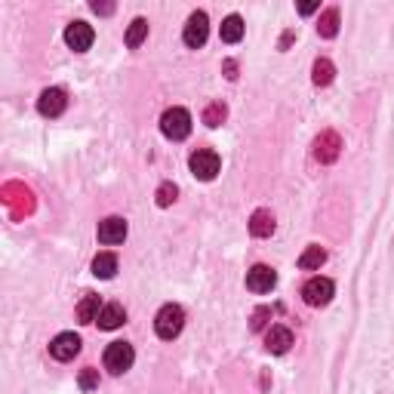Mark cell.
Segmentation results:
<instances>
[{
	"instance_id": "cell-20",
	"label": "cell",
	"mask_w": 394,
	"mask_h": 394,
	"mask_svg": "<svg viewBox=\"0 0 394 394\" xmlns=\"http://www.w3.org/2000/svg\"><path fill=\"white\" fill-rule=\"evenodd\" d=\"M318 34H321V37H336V34H339V10H336V6H330V10L321 13Z\"/></svg>"
},
{
	"instance_id": "cell-15",
	"label": "cell",
	"mask_w": 394,
	"mask_h": 394,
	"mask_svg": "<svg viewBox=\"0 0 394 394\" xmlns=\"http://www.w3.org/2000/svg\"><path fill=\"white\" fill-rule=\"evenodd\" d=\"M102 308H105V305H99V296H96V293H87V296L80 299V305H77V321H80V323L99 321Z\"/></svg>"
},
{
	"instance_id": "cell-29",
	"label": "cell",
	"mask_w": 394,
	"mask_h": 394,
	"mask_svg": "<svg viewBox=\"0 0 394 394\" xmlns=\"http://www.w3.org/2000/svg\"><path fill=\"white\" fill-rule=\"evenodd\" d=\"M314 10H318V3H299V13H302V15L314 13Z\"/></svg>"
},
{
	"instance_id": "cell-2",
	"label": "cell",
	"mask_w": 394,
	"mask_h": 394,
	"mask_svg": "<svg viewBox=\"0 0 394 394\" xmlns=\"http://www.w3.org/2000/svg\"><path fill=\"white\" fill-rule=\"evenodd\" d=\"M160 129H164L167 139L182 142V139H188V133H191V114L185 111V108H167L164 118H160Z\"/></svg>"
},
{
	"instance_id": "cell-12",
	"label": "cell",
	"mask_w": 394,
	"mask_h": 394,
	"mask_svg": "<svg viewBox=\"0 0 394 394\" xmlns=\"http://www.w3.org/2000/svg\"><path fill=\"white\" fill-rule=\"evenodd\" d=\"M99 241L114 246V244H123L127 241V219L120 216H108V219L99 222Z\"/></svg>"
},
{
	"instance_id": "cell-21",
	"label": "cell",
	"mask_w": 394,
	"mask_h": 394,
	"mask_svg": "<svg viewBox=\"0 0 394 394\" xmlns=\"http://www.w3.org/2000/svg\"><path fill=\"white\" fill-rule=\"evenodd\" d=\"M323 262H327V250H321V246H308L302 256H299V268H302V272H314V268H321Z\"/></svg>"
},
{
	"instance_id": "cell-13",
	"label": "cell",
	"mask_w": 394,
	"mask_h": 394,
	"mask_svg": "<svg viewBox=\"0 0 394 394\" xmlns=\"http://www.w3.org/2000/svg\"><path fill=\"white\" fill-rule=\"evenodd\" d=\"M290 345H293V330H290V327H281V323H277V327L268 330L265 349L272 351V354H287Z\"/></svg>"
},
{
	"instance_id": "cell-27",
	"label": "cell",
	"mask_w": 394,
	"mask_h": 394,
	"mask_svg": "<svg viewBox=\"0 0 394 394\" xmlns=\"http://www.w3.org/2000/svg\"><path fill=\"white\" fill-rule=\"evenodd\" d=\"M92 13H99V15H111V13H114V3H99V0H96V3H92Z\"/></svg>"
},
{
	"instance_id": "cell-24",
	"label": "cell",
	"mask_w": 394,
	"mask_h": 394,
	"mask_svg": "<svg viewBox=\"0 0 394 394\" xmlns=\"http://www.w3.org/2000/svg\"><path fill=\"white\" fill-rule=\"evenodd\" d=\"M176 197H179V188H176L173 182H164L157 188V206H169V204H176Z\"/></svg>"
},
{
	"instance_id": "cell-23",
	"label": "cell",
	"mask_w": 394,
	"mask_h": 394,
	"mask_svg": "<svg viewBox=\"0 0 394 394\" xmlns=\"http://www.w3.org/2000/svg\"><path fill=\"white\" fill-rule=\"evenodd\" d=\"M225 118H228V108L222 102H210L204 108V123H206V127H219Z\"/></svg>"
},
{
	"instance_id": "cell-14",
	"label": "cell",
	"mask_w": 394,
	"mask_h": 394,
	"mask_svg": "<svg viewBox=\"0 0 394 394\" xmlns=\"http://www.w3.org/2000/svg\"><path fill=\"white\" fill-rule=\"evenodd\" d=\"M250 234L253 237H272L274 234V216H272V210H256L250 216Z\"/></svg>"
},
{
	"instance_id": "cell-5",
	"label": "cell",
	"mask_w": 394,
	"mask_h": 394,
	"mask_svg": "<svg viewBox=\"0 0 394 394\" xmlns=\"http://www.w3.org/2000/svg\"><path fill=\"white\" fill-rule=\"evenodd\" d=\"M206 34H210V19H206V13H204V10L191 13V15H188V25H185V34H182L185 46H191V50H200V46L206 43Z\"/></svg>"
},
{
	"instance_id": "cell-9",
	"label": "cell",
	"mask_w": 394,
	"mask_h": 394,
	"mask_svg": "<svg viewBox=\"0 0 394 394\" xmlns=\"http://www.w3.org/2000/svg\"><path fill=\"white\" fill-rule=\"evenodd\" d=\"M92 41H96V31H92V25H87V22H71V25L65 28V43L71 46L74 52L90 50Z\"/></svg>"
},
{
	"instance_id": "cell-16",
	"label": "cell",
	"mask_w": 394,
	"mask_h": 394,
	"mask_svg": "<svg viewBox=\"0 0 394 394\" xmlns=\"http://www.w3.org/2000/svg\"><path fill=\"white\" fill-rule=\"evenodd\" d=\"M114 272H118V256H114V253H99V256L92 259V274L96 277L111 281Z\"/></svg>"
},
{
	"instance_id": "cell-25",
	"label": "cell",
	"mask_w": 394,
	"mask_h": 394,
	"mask_svg": "<svg viewBox=\"0 0 394 394\" xmlns=\"http://www.w3.org/2000/svg\"><path fill=\"white\" fill-rule=\"evenodd\" d=\"M77 385H80L83 391H92V388H99V370H92V367L80 370V379H77Z\"/></svg>"
},
{
	"instance_id": "cell-1",
	"label": "cell",
	"mask_w": 394,
	"mask_h": 394,
	"mask_svg": "<svg viewBox=\"0 0 394 394\" xmlns=\"http://www.w3.org/2000/svg\"><path fill=\"white\" fill-rule=\"evenodd\" d=\"M182 327H185V311H182L179 305H173V302L160 308L157 318H154V333H157L160 339H167V342L179 336Z\"/></svg>"
},
{
	"instance_id": "cell-8",
	"label": "cell",
	"mask_w": 394,
	"mask_h": 394,
	"mask_svg": "<svg viewBox=\"0 0 394 394\" xmlns=\"http://www.w3.org/2000/svg\"><path fill=\"white\" fill-rule=\"evenodd\" d=\"M65 108H68V96H65V90H59V87L43 90L41 99H37V111H41L43 118H59Z\"/></svg>"
},
{
	"instance_id": "cell-7",
	"label": "cell",
	"mask_w": 394,
	"mask_h": 394,
	"mask_svg": "<svg viewBox=\"0 0 394 394\" xmlns=\"http://www.w3.org/2000/svg\"><path fill=\"white\" fill-rule=\"evenodd\" d=\"M339 154H342V139H339V133L327 129V133H321L314 139V160L333 164V160H339Z\"/></svg>"
},
{
	"instance_id": "cell-26",
	"label": "cell",
	"mask_w": 394,
	"mask_h": 394,
	"mask_svg": "<svg viewBox=\"0 0 394 394\" xmlns=\"http://www.w3.org/2000/svg\"><path fill=\"white\" fill-rule=\"evenodd\" d=\"M268 318H272V308H256V311H253V321H250V330L253 333H259V330H265V323H268Z\"/></svg>"
},
{
	"instance_id": "cell-17",
	"label": "cell",
	"mask_w": 394,
	"mask_h": 394,
	"mask_svg": "<svg viewBox=\"0 0 394 394\" xmlns=\"http://www.w3.org/2000/svg\"><path fill=\"white\" fill-rule=\"evenodd\" d=\"M123 321H127V311H123V305H118V302L105 305L102 314H99V327L102 330H118Z\"/></svg>"
},
{
	"instance_id": "cell-22",
	"label": "cell",
	"mask_w": 394,
	"mask_h": 394,
	"mask_svg": "<svg viewBox=\"0 0 394 394\" xmlns=\"http://www.w3.org/2000/svg\"><path fill=\"white\" fill-rule=\"evenodd\" d=\"M145 37H148V19H133V25L127 28V46L129 50H136Z\"/></svg>"
},
{
	"instance_id": "cell-4",
	"label": "cell",
	"mask_w": 394,
	"mask_h": 394,
	"mask_svg": "<svg viewBox=\"0 0 394 394\" xmlns=\"http://www.w3.org/2000/svg\"><path fill=\"white\" fill-rule=\"evenodd\" d=\"M188 164H191V173H195L197 179L210 182V179H216V173H219L222 160H219V154H216L213 148H197L195 154H191Z\"/></svg>"
},
{
	"instance_id": "cell-11",
	"label": "cell",
	"mask_w": 394,
	"mask_h": 394,
	"mask_svg": "<svg viewBox=\"0 0 394 394\" xmlns=\"http://www.w3.org/2000/svg\"><path fill=\"white\" fill-rule=\"evenodd\" d=\"M50 354L56 360H74L77 354H80V336H74V333H59L56 339L50 342Z\"/></svg>"
},
{
	"instance_id": "cell-10",
	"label": "cell",
	"mask_w": 394,
	"mask_h": 394,
	"mask_svg": "<svg viewBox=\"0 0 394 394\" xmlns=\"http://www.w3.org/2000/svg\"><path fill=\"white\" fill-rule=\"evenodd\" d=\"M274 283H277V274L272 265H253L246 272V290L253 293H272Z\"/></svg>"
},
{
	"instance_id": "cell-6",
	"label": "cell",
	"mask_w": 394,
	"mask_h": 394,
	"mask_svg": "<svg viewBox=\"0 0 394 394\" xmlns=\"http://www.w3.org/2000/svg\"><path fill=\"white\" fill-rule=\"evenodd\" d=\"M333 293H336V287H333L330 277H311V281L302 287V299L308 305L321 308V305H327L330 299H333Z\"/></svg>"
},
{
	"instance_id": "cell-19",
	"label": "cell",
	"mask_w": 394,
	"mask_h": 394,
	"mask_svg": "<svg viewBox=\"0 0 394 394\" xmlns=\"http://www.w3.org/2000/svg\"><path fill=\"white\" fill-rule=\"evenodd\" d=\"M219 34H222V41H225V43H237V41L244 37V19H241L237 13H231L228 19L222 22V31H219Z\"/></svg>"
},
{
	"instance_id": "cell-28",
	"label": "cell",
	"mask_w": 394,
	"mask_h": 394,
	"mask_svg": "<svg viewBox=\"0 0 394 394\" xmlns=\"http://www.w3.org/2000/svg\"><path fill=\"white\" fill-rule=\"evenodd\" d=\"M225 77H228V80H234V77H237V65H234V62H225Z\"/></svg>"
},
{
	"instance_id": "cell-18",
	"label": "cell",
	"mask_w": 394,
	"mask_h": 394,
	"mask_svg": "<svg viewBox=\"0 0 394 394\" xmlns=\"http://www.w3.org/2000/svg\"><path fill=\"white\" fill-rule=\"evenodd\" d=\"M333 77H336L333 62H330V59H318V62H314V68H311L314 87H330V83H333Z\"/></svg>"
},
{
	"instance_id": "cell-3",
	"label": "cell",
	"mask_w": 394,
	"mask_h": 394,
	"mask_svg": "<svg viewBox=\"0 0 394 394\" xmlns=\"http://www.w3.org/2000/svg\"><path fill=\"white\" fill-rule=\"evenodd\" d=\"M133 360H136V351H133V345L129 342H111L105 349V370L108 373H114V376L127 373V370L133 367Z\"/></svg>"
}]
</instances>
